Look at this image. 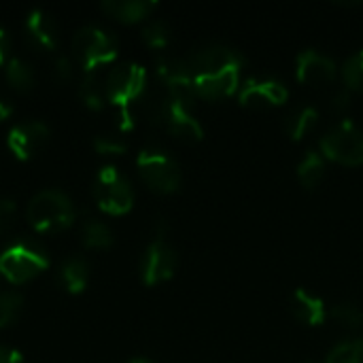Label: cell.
<instances>
[{"mask_svg": "<svg viewBox=\"0 0 363 363\" xmlns=\"http://www.w3.org/2000/svg\"><path fill=\"white\" fill-rule=\"evenodd\" d=\"M196 94L202 98H223L238 89L245 57L228 45H206L187 57Z\"/></svg>", "mask_w": 363, "mask_h": 363, "instance_id": "1", "label": "cell"}, {"mask_svg": "<svg viewBox=\"0 0 363 363\" xmlns=\"http://www.w3.org/2000/svg\"><path fill=\"white\" fill-rule=\"evenodd\" d=\"M147 87V70L140 64H119L115 66L104 83L106 100L119 108V128L121 132H130L134 128L132 104L138 102Z\"/></svg>", "mask_w": 363, "mask_h": 363, "instance_id": "2", "label": "cell"}, {"mask_svg": "<svg viewBox=\"0 0 363 363\" xmlns=\"http://www.w3.org/2000/svg\"><path fill=\"white\" fill-rule=\"evenodd\" d=\"M28 223L40 234H57L74 223V206L66 194L45 189L30 200Z\"/></svg>", "mask_w": 363, "mask_h": 363, "instance_id": "3", "label": "cell"}, {"mask_svg": "<svg viewBox=\"0 0 363 363\" xmlns=\"http://www.w3.org/2000/svg\"><path fill=\"white\" fill-rule=\"evenodd\" d=\"M47 266V253L34 242H15L0 255V274L13 285H23L36 279Z\"/></svg>", "mask_w": 363, "mask_h": 363, "instance_id": "4", "label": "cell"}, {"mask_svg": "<svg viewBox=\"0 0 363 363\" xmlns=\"http://www.w3.org/2000/svg\"><path fill=\"white\" fill-rule=\"evenodd\" d=\"M72 49H74V55L79 57L85 74H89V72H96V68L111 64L117 57L119 43L108 32L94 28V26H87L74 34Z\"/></svg>", "mask_w": 363, "mask_h": 363, "instance_id": "5", "label": "cell"}, {"mask_svg": "<svg viewBox=\"0 0 363 363\" xmlns=\"http://www.w3.org/2000/svg\"><path fill=\"white\" fill-rule=\"evenodd\" d=\"M140 179L157 194H172L181 185V170L177 162L160 147H145L136 160Z\"/></svg>", "mask_w": 363, "mask_h": 363, "instance_id": "6", "label": "cell"}, {"mask_svg": "<svg viewBox=\"0 0 363 363\" xmlns=\"http://www.w3.org/2000/svg\"><path fill=\"white\" fill-rule=\"evenodd\" d=\"M94 198L106 215H125L134 204V191L115 166L100 168L94 183Z\"/></svg>", "mask_w": 363, "mask_h": 363, "instance_id": "7", "label": "cell"}, {"mask_svg": "<svg viewBox=\"0 0 363 363\" xmlns=\"http://www.w3.org/2000/svg\"><path fill=\"white\" fill-rule=\"evenodd\" d=\"M321 153L347 166L363 164V130L351 119H342L321 138Z\"/></svg>", "mask_w": 363, "mask_h": 363, "instance_id": "8", "label": "cell"}, {"mask_svg": "<svg viewBox=\"0 0 363 363\" xmlns=\"http://www.w3.org/2000/svg\"><path fill=\"white\" fill-rule=\"evenodd\" d=\"M157 77L168 87L170 100H177L185 106L194 104V98L198 94H196V85H194V77H191L187 60H183V57H160L157 60Z\"/></svg>", "mask_w": 363, "mask_h": 363, "instance_id": "9", "label": "cell"}, {"mask_svg": "<svg viewBox=\"0 0 363 363\" xmlns=\"http://www.w3.org/2000/svg\"><path fill=\"white\" fill-rule=\"evenodd\" d=\"M177 270V255L172 247L166 242L164 234H157L155 240L147 247L140 262V277L145 285H160L172 279Z\"/></svg>", "mask_w": 363, "mask_h": 363, "instance_id": "10", "label": "cell"}, {"mask_svg": "<svg viewBox=\"0 0 363 363\" xmlns=\"http://www.w3.org/2000/svg\"><path fill=\"white\" fill-rule=\"evenodd\" d=\"M47 140H49V128L43 121L19 123L6 136V145L11 153L21 162L32 160L47 145Z\"/></svg>", "mask_w": 363, "mask_h": 363, "instance_id": "11", "label": "cell"}, {"mask_svg": "<svg viewBox=\"0 0 363 363\" xmlns=\"http://www.w3.org/2000/svg\"><path fill=\"white\" fill-rule=\"evenodd\" d=\"M289 98V89L279 79H249L240 87V104L251 108H266L283 104Z\"/></svg>", "mask_w": 363, "mask_h": 363, "instance_id": "12", "label": "cell"}, {"mask_svg": "<svg viewBox=\"0 0 363 363\" xmlns=\"http://www.w3.org/2000/svg\"><path fill=\"white\" fill-rule=\"evenodd\" d=\"M296 74L302 83L325 85L336 77V62L317 49H304L296 57Z\"/></svg>", "mask_w": 363, "mask_h": 363, "instance_id": "13", "label": "cell"}, {"mask_svg": "<svg viewBox=\"0 0 363 363\" xmlns=\"http://www.w3.org/2000/svg\"><path fill=\"white\" fill-rule=\"evenodd\" d=\"M189 108L191 106H185V104H181L177 100H168V111H166L164 125L170 130V134H174L181 140L198 143L204 136V130H202L200 121L191 115Z\"/></svg>", "mask_w": 363, "mask_h": 363, "instance_id": "14", "label": "cell"}, {"mask_svg": "<svg viewBox=\"0 0 363 363\" xmlns=\"http://www.w3.org/2000/svg\"><path fill=\"white\" fill-rule=\"evenodd\" d=\"M26 30L30 34V38L43 47V49H55L57 43H60V30H57V23L55 19L43 11V9H34L30 11L28 19H26Z\"/></svg>", "mask_w": 363, "mask_h": 363, "instance_id": "15", "label": "cell"}, {"mask_svg": "<svg viewBox=\"0 0 363 363\" xmlns=\"http://www.w3.org/2000/svg\"><path fill=\"white\" fill-rule=\"evenodd\" d=\"M291 311H294L296 319H300L306 325H321L328 317L325 302L319 296H315L302 287L296 289L291 296Z\"/></svg>", "mask_w": 363, "mask_h": 363, "instance_id": "16", "label": "cell"}, {"mask_svg": "<svg viewBox=\"0 0 363 363\" xmlns=\"http://www.w3.org/2000/svg\"><path fill=\"white\" fill-rule=\"evenodd\" d=\"M155 6L157 2H151V0H106L102 2L100 9L117 21L134 23V21L149 17L155 11Z\"/></svg>", "mask_w": 363, "mask_h": 363, "instance_id": "17", "label": "cell"}, {"mask_svg": "<svg viewBox=\"0 0 363 363\" xmlns=\"http://www.w3.org/2000/svg\"><path fill=\"white\" fill-rule=\"evenodd\" d=\"M60 281L64 285V289H68L70 294H81L87 287L89 281V266L85 259L81 257H72L68 259L62 270H60Z\"/></svg>", "mask_w": 363, "mask_h": 363, "instance_id": "18", "label": "cell"}, {"mask_svg": "<svg viewBox=\"0 0 363 363\" xmlns=\"http://www.w3.org/2000/svg\"><path fill=\"white\" fill-rule=\"evenodd\" d=\"M325 174V162H323V155L315 149H308L306 155L302 157L300 166H298V179L300 183L306 187V189H315L321 179Z\"/></svg>", "mask_w": 363, "mask_h": 363, "instance_id": "19", "label": "cell"}, {"mask_svg": "<svg viewBox=\"0 0 363 363\" xmlns=\"http://www.w3.org/2000/svg\"><path fill=\"white\" fill-rule=\"evenodd\" d=\"M317 117H319V111L315 106H311V104H302L296 111H291L287 115V121H285V128H287L289 138L300 140L315 125Z\"/></svg>", "mask_w": 363, "mask_h": 363, "instance_id": "20", "label": "cell"}, {"mask_svg": "<svg viewBox=\"0 0 363 363\" xmlns=\"http://www.w3.org/2000/svg\"><path fill=\"white\" fill-rule=\"evenodd\" d=\"M81 236H83V245L94 251H102L113 245V232L108 230L106 223H102L98 219H87L83 223Z\"/></svg>", "mask_w": 363, "mask_h": 363, "instance_id": "21", "label": "cell"}, {"mask_svg": "<svg viewBox=\"0 0 363 363\" xmlns=\"http://www.w3.org/2000/svg\"><path fill=\"white\" fill-rule=\"evenodd\" d=\"M6 81L15 91H30L34 87V70L28 62L15 57L6 64Z\"/></svg>", "mask_w": 363, "mask_h": 363, "instance_id": "22", "label": "cell"}, {"mask_svg": "<svg viewBox=\"0 0 363 363\" xmlns=\"http://www.w3.org/2000/svg\"><path fill=\"white\" fill-rule=\"evenodd\" d=\"M79 94H81L83 104H85L89 111H102V108H104L106 91H104V85L100 83V79L96 77V72L85 74Z\"/></svg>", "mask_w": 363, "mask_h": 363, "instance_id": "23", "label": "cell"}, {"mask_svg": "<svg viewBox=\"0 0 363 363\" xmlns=\"http://www.w3.org/2000/svg\"><path fill=\"white\" fill-rule=\"evenodd\" d=\"M325 363H363V340L353 338V340H342L338 342Z\"/></svg>", "mask_w": 363, "mask_h": 363, "instance_id": "24", "label": "cell"}, {"mask_svg": "<svg viewBox=\"0 0 363 363\" xmlns=\"http://www.w3.org/2000/svg\"><path fill=\"white\" fill-rule=\"evenodd\" d=\"M23 311V298L17 291L0 294V330L11 328Z\"/></svg>", "mask_w": 363, "mask_h": 363, "instance_id": "25", "label": "cell"}, {"mask_svg": "<svg viewBox=\"0 0 363 363\" xmlns=\"http://www.w3.org/2000/svg\"><path fill=\"white\" fill-rule=\"evenodd\" d=\"M342 77L347 83V89H355V91H363V49L353 53L345 66H342Z\"/></svg>", "mask_w": 363, "mask_h": 363, "instance_id": "26", "label": "cell"}, {"mask_svg": "<svg viewBox=\"0 0 363 363\" xmlns=\"http://www.w3.org/2000/svg\"><path fill=\"white\" fill-rule=\"evenodd\" d=\"M143 38H145V43H147L149 47H153V49H164V47L170 43V28H168V23L162 21V19H153V21H149V23L145 26Z\"/></svg>", "mask_w": 363, "mask_h": 363, "instance_id": "27", "label": "cell"}, {"mask_svg": "<svg viewBox=\"0 0 363 363\" xmlns=\"http://www.w3.org/2000/svg\"><path fill=\"white\" fill-rule=\"evenodd\" d=\"M332 319H336L340 325H347V328H359L363 325V313L362 308L353 302H342V304H336L332 311H330Z\"/></svg>", "mask_w": 363, "mask_h": 363, "instance_id": "28", "label": "cell"}, {"mask_svg": "<svg viewBox=\"0 0 363 363\" xmlns=\"http://www.w3.org/2000/svg\"><path fill=\"white\" fill-rule=\"evenodd\" d=\"M94 149L100 155H123L128 145L121 136H111V134H102L94 138Z\"/></svg>", "mask_w": 363, "mask_h": 363, "instance_id": "29", "label": "cell"}, {"mask_svg": "<svg viewBox=\"0 0 363 363\" xmlns=\"http://www.w3.org/2000/svg\"><path fill=\"white\" fill-rule=\"evenodd\" d=\"M13 217H15V202L0 200V234L11 225Z\"/></svg>", "mask_w": 363, "mask_h": 363, "instance_id": "30", "label": "cell"}, {"mask_svg": "<svg viewBox=\"0 0 363 363\" xmlns=\"http://www.w3.org/2000/svg\"><path fill=\"white\" fill-rule=\"evenodd\" d=\"M55 77H57L60 83L70 81V77H72V62L68 57H60L55 62Z\"/></svg>", "mask_w": 363, "mask_h": 363, "instance_id": "31", "label": "cell"}, {"mask_svg": "<svg viewBox=\"0 0 363 363\" xmlns=\"http://www.w3.org/2000/svg\"><path fill=\"white\" fill-rule=\"evenodd\" d=\"M0 363H26L19 351H13V349H4L0 347Z\"/></svg>", "mask_w": 363, "mask_h": 363, "instance_id": "32", "label": "cell"}, {"mask_svg": "<svg viewBox=\"0 0 363 363\" xmlns=\"http://www.w3.org/2000/svg\"><path fill=\"white\" fill-rule=\"evenodd\" d=\"M349 102H351V98H349V89H342V91H338L336 94V98H334V106L336 108H347L349 106Z\"/></svg>", "mask_w": 363, "mask_h": 363, "instance_id": "33", "label": "cell"}, {"mask_svg": "<svg viewBox=\"0 0 363 363\" xmlns=\"http://www.w3.org/2000/svg\"><path fill=\"white\" fill-rule=\"evenodd\" d=\"M6 49H9V38H6V32L0 28V66L4 64V57H6Z\"/></svg>", "mask_w": 363, "mask_h": 363, "instance_id": "34", "label": "cell"}, {"mask_svg": "<svg viewBox=\"0 0 363 363\" xmlns=\"http://www.w3.org/2000/svg\"><path fill=\"white\" fill-rule=\"evenodd\" d=\"M9 115H11V106L4 100H0V121H4Z\"/></svg>", "mask_w": 363, "mask_h": 363, "instance_id": "35", "label": "cell"}, {"mask_svg": "<svg viewBox=\"0 0 363 363\" xmlns=\"http://www.w3.org/2000/svg\"><path fill=\"white\" fill-rule=\"evenodd\" d=\"M128 363H153L151 359H147V357H134V359H130Z\"/></svg>", "mask_w": 363, "mask_h": 363, "instance_id": "36", "label": "cell"}, {"mask_svg": "<svg viewBox=\"0 0 363 363\" xmlns=\"http://www.w3.org/2000/svg\"><path fill=\"white\" fill-rule=\"evenodd\" d=\"M300 363H321V362H317V359H306V362H300Z\"/></svg>", "mask_w": 363, "mask_h": 363, "instance_id": "37", "label": "cell"}]
</instances>
